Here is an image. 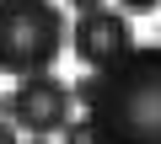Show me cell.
Returning a JSON list of instances; mask_svg holds the SVG:
<instances>
[{
  "mask_svg": "<svg viewBox=\"0 0 161 144\" xmlns=\"http://www.w3.org/2000/svg\"><path fill=\"white\" fill-rule=\"evenodd\" d=\"M86 117L102 144H161V43L129 48L118 64L97 69Z\"/></svg>",
  "mask_w": 161,
  "mask_h": 144,
  "instance_id": "6da1fadb",
  "label": "cell"
},
{
  "mask_svg": "<svg viewBox=\"0 0 161 144\" xmlns=\"http://www.w3.org/2000/svg\"><path fill=\"white\" fill-rule=\"evenodd\" d=\"M64 48V16L54 0H0V69L16 80L43 75Z\"/></svg>",
  "mask_w": 161,
  "mask_h": 144,
  "instance_id": "7a4b0ae2",
  "label": "cell"
},
{
  "mask_svg": "<svg viewBox=\"0 0 161 144\" xmlns=\"http://www.w3.org/2000/svg\"><path fill=\"white\" fill-rule=\"evenodd\" d=\"M6 117H11L16 128H27V133L54 139V133L75 117V96H70V86H64V80H54L48 69H43V75L16 80V91L6 96Z\"/></svg>",
  "mask_w": 161,
  "mask_h": 144,
  "instance_id": "3957f363",
  "label": "cell"
},
{
  "mask_svg": "<svg viewBox=\"0 0 161 144\" xmlns=\"http://www.w3.org/2000/svg\"><path fill=\"white\" fill-rule=\"evenodd\" d=\"M70 43H75V59L86 64V69H108V64H118V59L134 48L124 11H108V6H97V11H80V22H75Z\"/></svg>",
  "mask_w": 161,
  "mask_h": 144,
  "instance_id": "277c9868",
  "label": "cell"
},
{
  "mask_svg": "<svg viewBox=\"0 0 161 144\" xmlns=\"http://www.w3.org/2000/svg\"><path fill=\"white\" fill-rule=\"evenodd\" d=\"M59 133H64V144H102V139H97V123H92V117H70V123H64Z\"/></svg>",
  "mask_w": 161,
  "mask_h": 144,
  "instance_id": "5b68a950",
  "label": "cell"
},
{
  "mask_svg": "<svg viewBox=\"0 0 161 144\" xmlns=\"http://www.w3.org/2000/svg\"><path fill=\"white\" fill-rule=\"evenodd\" d=\"M118 6H124V11H140V16H145V11H156V6H161V0H118Z\"/></svg>",
  "mask_w": 161,
  "mask_h": 144,
  "instance_id": "8992f818",
  "label": "cell"
},
{
  "mask_svg": "<svg viewBox=\"0 0 161 144\" xmlns=\"http://www.w3.org/2000/svg\"><path fill=\"white\" fill-rule=\"evenodd\" d=\"M0 144H22V139H16V123H11V117H0Z\"/></svg>",
  "mask_w": 161,
  "mask_h": 144,
  "instance_id": "52a82bcc",
  "label": "cell"
},
{
  "mask_svg": "<svg viewBox=\"0 0 161 144\" xmlns=\"http://www.w3.org/2000/svg\"><path fill=\"white\" fill-rule=\"evenodd\" d=\"M70 6H75V11H97L102 0H70Z\"/></svg>",
  "mask_w": 161,
  "mask_h": 144,
  "instance_id": "ba28073f",
  "label": "cell"
},
{
  "mask_svg": "<svg viewBox=\"0 0 161 144\" xmlns=\"http://www.w3.org/2000/svg\"><path fill=\"white\" fill-rule=\"evenodd\" d=\"M27 144H48V139H43V133H32V139H27Z\"/></svg>",
  "mask_w": 161,
  "mask_h": 144,
  "instance_id": "9c48e42d",
  "label": "cell"
}]
</instances>
